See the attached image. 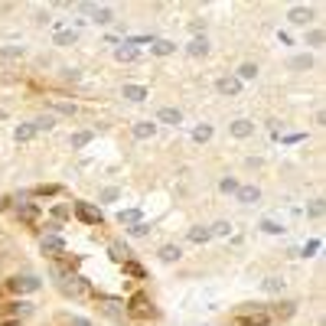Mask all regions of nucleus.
Masks as SVG:
<instances>
[{"mask_svg":"<svg viewBox=\"0 0 326 326\" xmlns=\"http://www.w3.org/2000/svg\"><path fill=\"white\" fill-rule=\"evenodd\" d=\"M235 196H238L245 206H251V202H258V199H261V189H258V186H238V193H235Z\"/></svg>","mask_w":326,"mask_h":326,"instance_id":"obj_9","label":"nucleus"},{"mask_svg":"<svg viewBox=\"0 0 326 326\" xmlns=\"http://www.w3.org/2000/svg\"><path fill=\"white\" fill-rule=\"evenodd\" d=\"M62 248H65V245H62V238H55V235L43 238V251H53V254H55V251H62Z\"/></svg>","mask_w":326,"mask_h":326,"instance_id":"obj_23","label":"nucleus"},{"mask_svg":"<svg viewBox=\"0 0 326 326\" xmlns=\"http://www.w3.org/2000/svg\"><path fill=\"white\" fill-rule=\"evenodd\" d=\"M127 310H130V313H134V316H150V313H153L150 300H147L144 293H137V297L130 300V304H127Z\"/></svg>","mask_w":326,"mask_h":326,"instance_id":"obj_4","label":"nucleus"},{"mask_svg":"<svg viewBox=\"0 0 326 326\" xmlns=\"http://www.w3.org/2000/svg\"><path fill=\"white\" fill-rule=\"evenodd\" d=\"M49 108L53 111H59V114H75V105H72V101H49Z\"/></svg>","mask_w":326,"mask_h":326,"instance_id":"obj_20","label":"nucleus"},{"mask_svg":"<svg viewBox=\"0 0 326 326\" xmlns=\"http://www.w3.org/2000/svg\"><path fill=\"white\" fill-rule=\"evenodd\" d=\"M88 141H91V130H78V134H72V141L69 144H72V147H85Z\"/></svg>","mask_w":326,"mask_h":326,"instance_id":"obj_27","label":"nucleus"},{"mask_svg":"<svg viewBox=\"0 0 326 326\" xmlns=\"http://www.w3.org/2000/svg\"><path fill=\"white\" fill-rule=\"evenodd\" d=\"M114 55H118L121 62H134V59H137V49H134V46H118V49H114Z\"/></svg>","mask_w":326,"mask_h":326,"instance_id":"obj_15","label":"nucleus"},{"mask_svg":"<svg viewBox=\"0 0 326 326\" xmlns=\"http://www.w3.org/2000/svg\"><path fill=\"white\" fill-rule=\"evenodd\" d=\"M218 91H222V95H238V91H241V82H238V78H235V75H222V78H218Z\"/></svg>","mask_w":326,"mask_h":326,"instance_id":"obj_6","label":"nucleus"},{"mask_svg":"<svg viewBox=\"0 0 326 326\" xmlns=\"http://www.w3.org/2000/svg\"><path fill=\"white\" fill-rule=\"evenodd\" d=\"M118 189H114V186H108V189H101V202H118Z\"/></svg>","mask_w":326,"mask_h":326,"instance_id":"obj_32","label":"nucleus"},{"mask_svg":"<svg viewBox=\"0 0 326 326\" xmlns=\"http://www.w3.org/2000/svg\"><path fill=\"white\" fill-rule=\"evenodd\" d=\"M228 232H232V225H228V222H216V225L209 228V235H228Z\"/></svg>","mask_w":326,"mask_h":326,"instance_id":"obj_33","label":"nucleus"},{"mask_svg":"<svg viewBox=\"0 0 326 326\" xmlns=\"http://www.w3.org/2000/svg\"><path fill=\"white\" fill-rule=\"evenodd\" d=\"M75 216H78V222H85V225H98V222H105V218H101V212H98L95 206H88V202H78V206H75Z\"/></svg>","mask_w":326,"mask_h":326,"instance_id":"obj_3","label":"nucleus"},{"mask_svg":"<svg viewBox=\"0 0 326 326\" xmlns=\"http://www.w3.org/2000/svg\"><path fill=\"white\" fill-rule=\"evenodd\" d=\"M0 55H7V59H13V55H23V49H17V46H7V49H0Z\"/></svg>","mask_w":326,"mask_h":326,"instance_id":"obj_39","label":"nucleus"},{"mask_svg":"<svg viewBox=\"0 0 326 326\" xmlns=\"http://www.w3.org/2000/svg\"><path fill=\"white\" fill-rule=\"evenodd\" d=\"M118 222H124V225L141 222V209H124V212H118Z\"/></svg>","mask_w":326,"mask_h":326,"instance_id":"obj_19","label":"nucleus"},{"mask_svg":"<svg viewBox=\"0 0 326 326\" xmlns=\"http://www.w3.org/2000/svg\"><path fill=\"white\" fill-rule=\"evenodd\" d=\"M10 290L13 293H33V290H39V277H33V274H20V277H13V281H10Z\"/></svg>","mask_w":326,"mask_h":326,"instance_id":"obj_2","label":"nucleus"},{"mask_svg":"<svg viewBox=\"0 0 326 326\" xmlns=\"http://www.w3.org/2000/svg\"><path fill=\"white\" fill-rule=\"evenodd\" d=\"M212 235H209V228H202V225H196V228H189V241H209Z\"/></svg>","mask_w":326,"mask_h":326,"instance_id":"obj_24","label":"nucleus"},{"mask_svg":"<svg viewBox=\"0 0 326 326\" xmlns=\"http://www.w3.org/2000/svg\"><path fill=\"white\" fill-rule=\"evenodd\" d=\"M173 49H176V46L166 43V39H157V43H153V55H170Z\"/></svg>","mask_w":326,"mask_h":326,"instance_id":"obj_25","label":"nucleus"},{"mask_svg":"<svg viewBox=\"0 0 326 326\" xmlns=\"http://www.w3.org/2000/svg\"><path fill=\"white\" fill-rule=\"evenodd\" d=\"M261 228H264V232H271V235H281V225H277V222H268V218L261 222Z\"/></svg>","mask_w":326,"mask_h":326,"instance_id":"obj_37","label":"nucleus"},{"mask_svg":"<svg viewBox=\"0 0 326 326\" xmlns=\"http://www.w3.org/2000/svg\"><path fill=\"white\" fill-rule=\"evenodd\" d=\"M124 98H127V101H144V98H147V88L144 85H124Z\"/></svg>","mask_w":326,"mask_h":326,"instance_id":"obj_14","label":"nucleus"},{"mask_svg":"<svg viewBox=\"0 0 326 326\" xmlns=\"http://www.w3.org/2000/svg\"><path fill=\"white\" fill-rule=\"evenodd\" d=\"M254 75H258V65L245 62V65H241V69H238V75H235V78H238V82H241V78H254Z\"/></svg>","mask_w":326,"mask_h":326,"instance_id":"obj_28","label":"nucleus"},{"mask_svg":"<svg viewBox=\"0 0 326 326\" xmlns=\"http://www.w3.org/2000/svg\"><path fill=\"white\" fill-rule=\"evenodd\" d=\"M124 271H127L130 277H147V271H144L137 261H124Z\"/></svg>","mask_w":326,"mask_h":326,"instance_id":"obj_26","label":"nucleus"},{"mask_svg":"<svg viewBox=\"0 0 326 326\" xmlns=\"http://www.w3.org/2000/svg\"><path fill=\"white\" fill-rule=\"evenodd\" d=\"M53 124H55V121L49 118V114H46V118H39V121H36V124H33V127H36V130H49V127H53Z\"/></svg>","mask_w":326,"mask_h":326,"instance_id":"obj_35","label":"nucleus"},{"mask_svg":"<svg viewBox=\"0 0 326 326\" xmlns=\"http://www.w3.org/2000/svg\"><path fill=\"white\" fill-rule=\"evenodd\" d=\"M130 235H134V238H144V235H150V222H137V225H130Z\"/></svg>","mask_w":326,"mask_h":326,"instance_id":"obj_29","label":"nucleus"},{"mask_svg":"<svg viewBox=\"0 0 326 326\" xmlns=\"http://www.w3.org/2000/svg\"><path fill=\"white\" fill-rule=\"evenodd\" d=\"M111 258H114V261H124V248H121L118 241H114V245H111Z\"/></svg>","mask_w":326,"mask_h":326,"instance_id":"obj_38","label":"nucleus"},{"mask_svg":"<svg viewBox=\"0 0 326 326\" xmlns=\"http://www.w3.org/2000/svg\"><path fill=\"white\" fill-rule=\"evenodd\" d=\"M91 17H95V23H111L114 20L111 7H91Z\"/></svg>","mask_w":326,"mask_h":326,"instance_id":"obj_17","label":"nucleus"},{"mask_svg":"<svg viewBox=\"0 0 326 326\" xmlns=\"http://www.w3.org/2000/svg\"><path fill=\"white\" fill-rule=\"evenodd\" d=\"M313 17H316V13L310 10V7H293V10L287 13V20H290V23H297V26H307V23L313 20Z\"/></svg>","mask_w":326,"mask_h":326,"instance_id":"obj_5","label":"nucleus"},{"mask_svg":"<svg viewBox=\"0 0 326 326\" xmlns=\"http://www.w3.org/2000/svg\"><path fill=\"white\" fill-rule=\"evenodd\" d=\"M323 39H326L323 30H310V33H307V43H310V46H323Z\"/></svg>","mask_w":326,"mask_h":326,"instance_id":"obj_31","label":"nucleus"},{"mask_svg":"<svg viewBox=\"0 0 326 326\" xmlns=\"http://www.w3.org/2000/svg\"><path fill=\"white\" fill-rule=\"evenodd\" d=\"M20 216L23 218H36V209H33V206H20Z\"/></svg>","mask_w":326,"mask_h":326,"instance_id":"obj_40","label":"nucleus"},{"mask_svg":"<svg viewBox=\"0 0 326 326\" xmlns=\"http://www.w3.org/2000/svg\"><path fill=\"white\" fill-rule=\"evenodd\" d=\"M186 49H189V55H206L209 53V39L206 36H196V39H189Z\"/></svg>","mask_w":326,"mask_h":326,"instance_id":"obj_10","label":"nucleus"},{"mask_svg":"<svg viewBox=\"0 0 326 326\" xmlns=\"http://www.w3.org/2000/svg\"><path fill=\"white\" fill-rule=\"evenodd\" d=\"M310 65H313L310 55H293V59H290V69H310Z\"/></svg>","mask_w":326,"mask_h":326,"instance_id":"obj_30","label":"nucleus"},{"mask_svg":"<svg viewBox=\"0 0 326 326\" xmlns=\"http://www.w3.org/2000/svg\"><path fill=\"white\" fill-rule=\"evenodd\" d=\"M157 258H160L163 264H173V261L183 258V248H176V245H163V248L157 251Z\"/></svg>","mask_w":326,"mask_h":326,"instance_id":"obj_8","label":"nucleus"},{"mask_svg":"<svg viewBox=\"0 0 326 326\" xmlns=\"http://www.w3.org/2000/svg\"><path fill=\"white\" fill-rule=\"evenodd\" d=\"M193 141H196V144L212 141V124H196V127H193Z\"/></svg>","mask_w":326,"mask_h":326,"instance_id":"obj_12","label":"nucleus"},{"mask_svg":"<svg viewBox=\"0 0 326 326\" xmlns=\"http://www.w3.org/2000/svg\"><path fill=\"white\" fill-rule=\"evenodd\" d=\"M157 118L163 121V124H180L183 121V114H180V108H160V114Z\"/></svg>","mask_w":326,"mask_h":326,"instance_id":"obj_13","label":"nucleus"},{"mask_svg":"<svg viewBox=\"0 0 326 326\" xmlns=\"http://www.w3.org/2000/svg\"><path fill=\"white\" fill-rule=\"evenodd\" d=\"M75 39H78L75 30H59V36H55V43H59V46H72Z\"/></svg>","mask_w":326,"mask_h":326,"instance_id":"obj_21","label":"nucleus"},{"mask_svg":"<svg viewBox=\"0 0 326 326\" xmlns=\"http://www.w3.org/2000/svg\"><path fill=\"white\" fill-rule=\"evenodd\" d=\"M218 189H222L225 196H235V193H238V180H232V176H225V180L218 183Z\"/></svg>","mask_w":326,"mask_h":326,"instance_id":"obj_22","label":"nucleus"},{"mask_svg":"<svg viewBox=\"0 0 326 326\" xmlns=\"http://www.w3.org/2000/svg\"><path fill=\"white\" fill-rule=\"evenodd\" d=\"M284 290V277H264V293H281Z\"/></svg>","mask_w":326,"mask_h":326,"instance_id":"obj_18","label":"nucleus"},{"mask_svg":"<svg viewBox=\"0 0 326 326\" xmlns=\"http://www.w3.org/2000/svg\"><path fill=\"white\" fill-rule=\"evenodd\" d=\"M316 251H320V241H310V245H307V248H300V254H304V258H310V254H316Z\"/></svg>","mask_w":326,"mask_h":326,"instance_id":"obj_36","label":"nucleus"},{"mask_svg":"<svg viewBox=\"0 0 326 326\" xmlns=\"http://www.w3.org/2000/svg\"><path fill=\"white\" fill-rule=\"evenodd\" d=\"M3 206H7V199H0V209H3Z\"/></svg>","mask_w":326,"mask_h":326,"instance_id":"obj_41","label":"nucleus"},{"mask_svg":"<svg viewBox=\"0 0 326 326\" xmlns=\"http://www.w3.org/2000/svg\"><path fill=\"white\" fill-rule=\"evenodd\" d=\"M153 124L150 121H137V124H134V137H137V141H147V137H153Z\"/></svg>","mask_w":326,"mask_h":326,"instance_id":"obj_11","label":"nucleus"},{"mask_svg":"<svg viewBox=\"0 0 326 326\" xmlns=\"http://www.w3.org/2000/svg\"><path fill=\"white\" fill-rule=\"evenodd\" d=\"M310 216H313V218L323 216V199H313V202H310Z\"/></svg>","mask_w":326,"mask_h":326,"instance_id":"obj_34","label":"nucleus"},{"mask_svg":"<svg viewBox=\"0 0 326 326\" xmlns=\"http://www.w3.org/2000/svg\"><path fill=\"white\" fill-rule=\"evenodd\" d=\"M36 137V127L33 124H20L17 127V144H26V141H33Z\"/></svg>","mask_w":326,"mask_h":326,"instance_id":"obj_16","label":"nucleus"},{"mask_svg":"<svg viewBox=\"0 0 326 326\" xmlns=\"http://www.w3.org/2000/svg\"><path fill=\"white\" fill-rule=\"evenodd\" d=\"M55 281H59V290H62L65 297H72V300H82V297L91 293V287H88L78 274H62V277H55Z\"/></svg>","mask_w":326,"mask_h":326,"instance_id":"obj_1","label":"nucleus"},{"mask_svg":"<svg viewBox=\"0 0 326 326\" xmlns=\"http://www.w3.org/2000/svg\"><path fill=\"white\" fill-rule=\"evenodd\" d=\"M251 134H254V121L238 118L235 124H232V137H251Z\"/></svg>","mask_w":326,"mask_h":326,"instance_id":"obj_7","label":"nucleus"}]
</instances>
